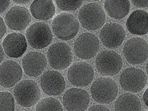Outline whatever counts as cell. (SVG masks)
<instances>
[{"instance_id": "obj_9", "label": "cell", "mask_w": 148, "mask_h": 111, "mask_svg": "<svg viewBox=\"0 0 148 111\" xmlns=\"http://www.w3.org/2000/svg\"><path fill=\"white\" fill-rule=\"evenodd\" d=\"M123 54L129 64H142L148 58V44L142 38H132L124 46Z\"/></svg>"}, {"instance_id": "obj_3", "label": "cell", "mask_w": 148, "mask_h": 111, "mask_svg": "<svg viewBox=\"0 0 148 111\" xmlns=\"http://www.w3.org/2000/svg\"><path fill=\"white\" fill-rule=\"evenodd\" d=\"M14 96L19 105L29 108L40 101L41 91L34 80L25 79L16 85L14 89Z\"/></svg>"}, {"instance_id": "obj_24", "label": "cell", "mask_w": 148, "mask_h": 111, "mask_svg": "<svg viewBox=\"0 0 148 111\" xmlns=\"http://www.w3.org/2000/svg\"><path fill=\"white\" fill-rule=\"evenodd\" d=\"M1 98V111H14L15 107V99L12 94L8 91H1L0 93Z\"/></svg>"}, {"instance_id": "obj_31", "label": "cell", "mask_w": 148, "mask_h": 111, "mask_svg": "<svg viewBox=\"0 0 148 111\" xmlns=\"http://www.w3.org/2000/svg\"><path fill=\"white\" fill-rule=\"evenodd\" d=\"M14 2L18 4H27L31 1V0H13Z\"/></svg>"}, {"instance_id": "obj_12", "label": "cell", "mask_w": 148, "mask_h": 111, "mask_svg": "<svg viewBox=\"0 0 148 111\" xmlns=\"http://www.w3.org/2000/svg\"><path fill=\"white\" fill-rule=\"evenodd\" d=\"M126 37V33L121 25L116 23H107L103 26L99 38L105 46L113 49L120 46Z\"/></svg>"}, {"instance_id": "obj_27", "label": "cell", "mask_w": 148, "mask_h": 111, "mask_svg": "<svg viewBox=\"0 0 148 111\" xmlns=\"http://www.w3.org/2000/svg\"><path fill=\"white\" fill-rule=\"evenodd\" d=\"M11 0H0V9H1V13L6 11V9L10 6Z\"/></svg>"}, {"instance_id": "obj_5", "label": "cell", "mask_w": 148, "mask_h": 111, "mask_svg": "<svg viewBox=\"0 0 148 111\" xmlns=\"http://www.w3.org/2000/svg\"><path fill=\"white\" fill-rule=\"evenodd\" d=\"M47 58L54 69L63 70L72 64L73 54L71 47L65 42H57L49 48Z\"/></svg>"}, {"instance_id": "obj_6", "label": "cell", "mask_w": 148, "mask_h": 111, "mask_svg": "<svg viewBox=\"0 0 148 111\" xmlns=\"http://www.w3.org/2000/svg\"><path fill=\"white\" fill-rule=\"evenodd\" d=\"M123 66L121 55L113 50H103L95 59L97 71L105 76H113L121 71Z\"/></svg>"}, {"instance_id": "obj_28", "label": "cell", "mask_w": 148, "mask_h": 111, "mask_svg": "<svg viewBox=\"0 0 148 111\" xmlns=\"http://www.w3.org/2000/svg\"><path fill=\"white\" fill-rule=\"evenodd\" d=\"M88 110H101V111H110V109L106 107V106L102 105H93L91 107L88 108Z\"/></svg>"}, {"instance_id": "obj_34", "label": "cell", "mask_w": 148, "mask_h": 111, "mask_svg": "<svg viewBox=\"0 0 148 111\" xmlns=\"http://www.w3.org/2000/svg\"><path fill=\"white\" fill-rule=\"evenodd\" d=\"M92 1H99V0H92Z\"/></svg>"}, {"instance_id": "obj_30", "label": "cell", "mask_w": 148, "mask_h": 111, "mask_svg": "<svg viewBox=\"0 0 148 111\" xmlns=\"http://www.w3.org/2000/svg\"><path fill=\"white\" fill-rule=\"evenodd\" d=\"M143 100H144L145 105L148 107V87L146 89L144 95H143Z\"/></svg>"}, {"instance_id": "obj_22", "label": "cell", "mask_w": 148, "mask_h": 111, "mask_svg": "<svg viewBox=\"0 0 148 111\" xmlns=\"http://www.w3.org/2000/svg\"><path fill=\"white\" fill-rule=\"evenodd\" d=\"M115 110H141L142 104L139 98L132 93L121 95L114 103Z\"/></svg>"}, {"instance_id": "obj_13", "label": "cell", "mask_w": 148, "mask_h": 111, "mask_svg": "<svg viewBox=\"0 0 148 111\" xmlns=\"http://www.w3.org/2000/svg\"><path fill=\"white\" fill-rule=\"evenodd\" d=\"M90 102L89 94L82 89H69L64 93L63 96L64 107L67 110H86L89 106Z\"/></svg>"}, {"instance_id": "obj_23", "label": "cell", "mask_w": 148, "mask_h": 111, "mask_svg": "<svg viewBox=\"0 0 148 111\" xmlns=\"http://www.w3.org/2000/svg\"><path fill=\"white\" fill-rule=\"evenodd\" d=\"M36 110H63L61 103L53 97H46L40 101L36 107Z\"/></svg>"}, {"instance_id": "obj_7", "label": "cell", "mask_w": 148, "mask_h": 111, "mask_svg": "<svg viewBox=\"0 0 148 111\" xmlns=\"http://www.w3.org/2000/svg\"><path fill=\"white\" fill-rule=\"evenodd\" d=\"M26 37L31 47L42 49L51 44L53 33L47 23L37 22L29 26L26 32Z\"/></svg>"}, {"instance_id": "obj_16", "label": "cell", "mask_w": 148, "mask_h": 111, "mask_svg": "<svg viewBox=\"0 0 148 111\" xmlns=\"http://www.w3.org/2000/svg\"><path fill=\"white\" fill-rule=\"evenodd\" d=\"M5 54L10 58H18L27 51L28 44L26 37L21 33H10L2 42Z\"/></svg>"}, {"instance_id": "obj_2", "label": "cell", "mask_w": 148, "mask_h": 111, "mask_svg": "<svg viewBox=\"0 0 148 111\" xmlns=\"http://www.w3.org/2000/svg\"><path fill=\"white\" fill-rule=\"evenodd\" d=\"M52 31L59 39L69 40L75 38L79 32L80 25L75 16L67 13H62L53 19Z\"/></svg>"}, {"instance_id": "obj_26", "label": "cell", "mask_w": 148, "mask_h": 111, "mask_svg": "<svg viewBox=\"0 0 148 111\" xmlns=\"http://www.w3.org/2000/svg\"><path fill=\"white\" fill-rule=\"evenodd\" d=\"M135 7L139 8H144L148 7V0H130Z\"/></svg>"}, {"instance_id": "obj_1", "label": "cell", "mask_w": 148, "mask_h": 111, "mask_svg": "<svg viewBox=\"0 0 148 111\" xmlns=\"http://www.w3.org/2000/svg\"><path fill=\"white\" fill-rule=\"evenodd\" d=\"M78 19L84 28L88 31H96L103 26L106 15L101 6L90 3L80 9L78 12Z\"/></svg>"}, {"instance_id": "obj_14", "label": "cell", "mask_w": 148, "mask_h": 111, "mask_svg": "<svg viewBox=\"0 0 148 111\" xmlns=\"http://www.w3.org/2000/svg\"><path fill=\"white\" fill-rule=\"evenodd\" d=\"M40 85L46 95L57 96L63 93L66 87V82L63 76L59 71L48 70L42 76Z\"/></svg>"}, {"instance_id": "obj_33", "label": "cell", "mask_w": 148, "mask_h": 111, "mask_svg": "<svg viewBox=\"0 0 148 111\" xmlns=\"http://www.w3.org/2000/svg\"><path fill=\"white\" fill-rule=\"evenodd\" d=\"M146 71H147V75H148V62H147V64L146 65Z\"/></svg>"}, {"instance_id": "obj_21", "label": "cell", "mask_w": 148, "mask_h": 111, "mask_svg": "<svg viewBox=\"0 0 148 111\" xmlns=\"http://www.w3.org/2000/svg\"><path fill=\"white\" fill-rule=\"evenodd\" d=\"M104 9L110 17L122 19L129 13L130 3L129 0H105Z\"/></svg>"}, {"instance_id": "obj_18", "label": "cell", "mask_w": 148, "mask_h": 111, "mask_svg": "<svg viewBox=\"0 0 148 111\" xmlns=\"http://www.w3.org/2000/svg\"><path fill=\"white\" fill-rule=\"evenodd\" d=\"M23 77V69L16 62L8 60L1 65V85L5 88L15 86Z\"/></svg>"}, {"instance_id": "obj_10", "label": "cell", "mask_w": 148, "mask_h": 111, "mask_svg": "<svg viewBox=\"0 0 148 111\" xmlns=\"http://www.w3.org/2000/svg\"><path fill=\"white\" fill-rule=\"evenodd\" d=\"M99 47V40L94 34L84 33L76 40L74 44V51L79 58L89 60L97 54Z\"/></svg>"}, {"instance_id": "obj_25", "label": "cell", "mask_w": 148, "mask_h": 111, "mask_svg": "<svg viewBox=\"0 0 148 111\" xmlns=\"http://www.w3.org/2000/svg\"><path fill=\"white\" fill-rule=\"evenodd\" d=\"M83 0H56V3L62 11H73L82 6Z\"/></svg>"}, {"instance_id": "obj_4", "label": "cell", "mask_w": 148, "mask_h": 111, "mask_svg": "<svg viewBox=\"0 0 148 111\" xmlns=\"http://www.w3.org/2000/svg\"><path fill=\"white\" fill-rule=\"evenodd\" d=\"M90 93L95 102L109 104L116 99L119 88L113 79L109 78H99L92 83Z\"/></svg>"}, {"instance_id": "obj_8", "label": "cell", "mask_w": 148, "mask_h": 111, "mask_svg": "<svg viewBox=\"0 0 148 111\" xmlns=\"http://www.w3.org/2000/svg\"><path fill=\"white\" fill-rule=\"evenodd\" d=\"M119 83L124 90L136 93L142 91L147 84L144 71L136 67H128L122 71Z\"/></svg>"}, {"instance_id": "obj_15", "label": "cell", "mask_w": 148, "mask_h": 111, "mask_svg": "<svg viewBox=\"0 0 148 111\" xmlns=\"http://www.w3.org/2000/svg\"><path fill=\"white\" fill-rule=\"evenodd\" d=\"M31 21L29 11L22 6H14L7 13L5 22L9 28L14 31L25 29Z\"/></svg>"}, {"instance_id": "obj_19", "label": "cell", "mask_w": 148, "mask_h": 111, "mask_svg": "<svg viewBox=\"0 0 148 111\" xmlns=\"http://www.w3.org/2000/svg\"><path fill=\"white\" fill-rule=\"evenodd\" d=\"M126 26L133 35H146L148 33V13L141 9L133 11L127 19Z\"/></svg>"}, {"instance_id": "obj_20", "label": "cell", "mask_w": 148, "mask_h": 111, "mask_svg": "<svg viewBox=\"0 0 148 111\" xmlns=\"http://www.w3.org/2000/svg\"><path fill=\"white\" fill-rule=\"evenodd\" d=\"M30 9L33 17L38 20H49L56 13V8L52 0H34Z\"/></svg>"}, {"instance_id": "obj_17", "label": "cell", "mask_w": 148, "mask_h": 111, "mask_svg": "<svg viewBox=\"0 0 148 111\" xmlns=\"http://www.w3.org/2000/svg\"><path fill=\"white\" fill-rule=\"evenodd\" d=\"M22 64L25 74L36 78L43 73L47 64L46 56L42 53L30 52L24 56Z\"/></svg>"}, {"instance_id": "obj_32", "label": "cell", "mask_w": 148, "mask_h": 111, "mask_svg": "<svg viewBox=\"0 0 148 111\" xmlns=\"http://www.w3.org/2000/svg\"><path fill=\"white\" fill-rule=\"evenodd\" d=\"M0 51H1V57H0V61L2 62V60H3L4 58V56L5 54V52L4 51V49L3 46H1V49H0Z\"/></svg>"}, {"instance_id": "obj_29", "label": "cell", "mask_w": 148, "mask_h": 111, "mask_svg": "<svg viewBox=\"0 0 148 111\" xmlns=\"http://www.w3.org/2000/svg\"><path fill=\"white\" fill-rule=\"evenodd\" d=\"M0 26H1V32H0V37L2 38L5 35V34L6 33L7 28L5 25V22L3 20V19L1 17L0 18Z\"/></svg>"}, {"instance_id": "obj_11", "label": "cell", "mask_w": 148, "mask_h": 111, "mask_svg": "<svg viewBox=\"0 0 148 111\" xmlns=\"http://www.w3.org/2000/svg\"><path fill=\"white\" fill-rule=\"evenodd\" d=\"M94 77V70L90 64L77 62L67 71V78L71 84L76 87H86L91 83Z\"/></svg>"}]
</instances>
